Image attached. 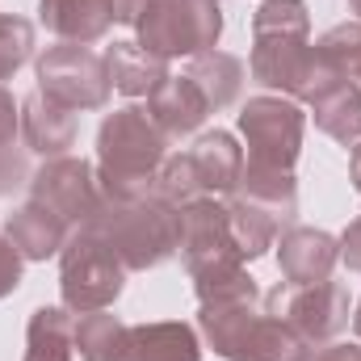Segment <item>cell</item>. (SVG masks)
<instances>
[{
  "label": "cell",
  "mask_w": 361,
  "mask_h": 361,
  "mask_svg": "<svg viewBox=\"0 0 361 361\" xmlns=\"http://www.w3.org/2000/svg\"><path fill=\"white\" fill-rule=\"evenodd\" d=\"M76 109L51 101L42 89H34L30 97H21V139L30 152L55 160V156H68V147L76 143Z\"/></svg>",
  "instance_id": "cell-13"
},
{
  "label": "cell",
  "mask_w": 361,
  "mask_h": 361,
  "mask_svg": "<svg viewBox=\"0 0 361 361\" xmlns=\"http://www.w3.org/2000/svg\"><path fill=\"white\" fill-rule=\"evenodd\" d=\"M269 315L286 319L311 349L332 345L349 328V290L341 281H311V286H277L265 298Z\"/></svg>",
  "instance_id": "cell-6"
},
{
  "label": "cell",
  "mask_w": 361,
  "mask_h": 361,
  "mask_svg": "<svg viewBox=\"0 0 361 361\" xmlns=\"http://www.w3.org/2000/svg\"><path fill=\"white\" fill-rule=\"evenodd\" d=\"M38 21L63 42H101L114 25L109 0H38Z\"/></svg>",
  "instance_id": "cell-16"
},
{
  "label": "cell",
  "mask_w": 361,
  "mask_h": 361,
  "mask_svg": "<svg viewBox=\"0 0 361 361\" xmlns=\"http://www.w3.org/2000/svg\"><path fill=\"white\" fill-rule=\"evenodd\" d=\"M21 265H25V257L13 248L8 235H0V298H8L21 286Z\"/></svg>",
  "instance_id": "cell-29"
},
{
  "label": "cell",
  "mask_w": 361,
  "mask_h": 361,
  "mask_svg": "<svg viewBox=\"0 0 361 361\" xmlns=\"http://www.w3.org/2000/svg\"><path fill=\"white\" fill-rule=\"evenodd\" d=\"M252 80L281 89L290 101L315 105L324 92L345 85L336 63L311 47V17L302 0H265L252 17Z\"/></svg>",
  "instance_id": "cell-1"
},
{
  "label": "cell",
  "mask_w": 361,
  "mask_h": 361,
  "mask_svg": "<svg viewBox=\"0 0 361 361\" xmlns=\"http://www.w3.org/2000/svg\"><path fill=\"white\" fill-rule=\"evenodd\" d=\"M341 261H345L349 269L361 273V214L349 223V231L341 235Z\"/></svg>",
  "instance_id": "cell-31"
},
{
  "label": "cell",
  "mask_w": 361,
  "mask_h": 361,
  "mask_svg": "<svg viewBox=\"0 0 361 361\" xmlns=\"http://www.w3.org/2000/svg\"><path fill=\"white\" fill-rule=\"evenodd\" d=\"M38 89L68 109H101L114 85L105 55H92L80 42H59L38 55Z\"/></svg>",
  "instance_id": "cell-8"
},
{
  "label": "cell",
  "mask_w": 361,
  "mask_h": 361,
  "mask_svg": "<svg viewBox=\"0 0 361 361\" xmlns=\"http://www.w3.org/2000/svg\"><path fill=\"white\" fill-rule=\"evenodd\" d=\"M76 319L68 307H38L25 324V357L21 361H72Z\"/></svg>",
  "instance_id": "cell-20"
},
{
  "label": "cell",
  "mask_w": 361,
  "mask_h": 361,
  "mask_svg": "<svg viewBox=\"0 0 361 361\" xmlns=\"http://www.w3.org/2000/svg\"><path fill=\"white\" fill-rule=\"evenodd\" d=\"M227 227H231V240H235V248H240V257L244 261H257V257H265L273 248V240H277V219H273L269 210H261L257 202H248V197H231L227 202Z\"/></svg>",
  "instance_id": "cell-24"
},
{
  "label": "cell",
  "mask_w": 361,
  "mask_h": 361,
  "mask_svg": "<svg viewBox=\"0 0 361 361\" xmlns=\"http://www.w3.org/2000/svg\"><path fill=\"white\" fill-rule=\"evenodd\" d=\"M126 286V265L109 248V240L97 227H76L59 252V290L63 307L85 315V311H105L118 302Z\"/></svg>",
  "instance_id": "cell-4"
},
{
  "label": "cell",
  "mask_w": 361,
  "mask_h": 361,
  "mask_svg": "<svg viewBox=\"0 0 361 361\" xmlns=\"http://www.w3.org/2000/svg\"><path fill=\"white\" fill-rule=\"evenodd\" d=\"M4 235L13 240V248H17L25 261H47V257L63 252V244H68L72 227H68L55 210H47L42 202H34V197H30L25 206H17V210L8 214Z\"/></svg>",
  "instance_id": "cell-15"
},
{
  "label": "cell",
  "mask_w": 361,
  "mask_h": 361,
  "mask_svg": "<svg viewBox=\"0 0 361 361\" xmlns=\"http://www.w3.org/2000/svg\"><path fill=\"white\" fill-rule=\"evenodd\" d=\"M349 8H353V13H357V21H361V0H349Z\"/></svg>",
  "instance_id": "cell-35"
},
{
  "label": "cell",
  "mask_w": 361,
  "mask_h": 361,
  "mask_svg": "<svg viewBox=\"0 0 361 361\" xmlns=\"http://www.w3.org/2000/svg\"><path fill=\"white\" fill-rule=\"evenodd\" d=\"M135 34L139 47L160 59H177V55L193 59L202 51H214L223 34V8L219 0H143L135 17Z\"/></svg>",
  "instance_id": "cell-5"
},
{
  "label": "cell",
  "mask_w": 361,
  "mask_h": 361,
  "mask_svg": "<svg viewBox=\"0 0 361 361\" xmlns=\"http://www.w3.org/2000/svg\"><path fill=\"white\" fill-rule=\"evenodd\" d=\"M185 156L189 180L197 189V197H219V193H235L240 173H244V152L235 147V139L227 130H210L202 135Z\"/></svg>",
  "instance_id": "cell-11"
},
{
  "label": "cell",
  "mask_w": 361,
  "mask_h": 361,
  "mask_svg": "<svg viewBox=\"0 0 361 361\" xmlns=\"http://www.w3.org/2000/svg\"><path fill=\"white\" fill-rule=\"evenodd\" d=\"M13 135H21V101H13V92L0 85V147H8Z\"/></svg>",
  "instance_id": "cell-30"
},
{
  "label": "cell",
  "mask_w": 361,
  "mask_h": 361,
  "mask_svg": "<svg viewBox=\"0 0 361 361\" xmlns=\"http://www.w3.org/2000/svg\"><path fill=\"white\" fill-rule=\"evenodd\" d=\"M92 227L109 240L118 261L135 273L164 265L180 244V210L173 202H164L160 193H147L135 202H109L105 197V210Z\"/></svg>",
  "instance_id": "cell-3"
},
{
  "label": "cell",
  "mask_w": 361,
  "mask_h": 361,
  "mask_svg": "<svg viewBox=\"0 0 361 361\" xmlns=\"http://www.w3.org/2000/svg\"><path fill=\"white\" fill-rule=\"evenodd\" d=\"M105 68H109V85L126 97H152L160 80H169V59L143 51L139 42H114L105 51Z\"/></svg>",
  "instance_id": "cell-19"
},
{
  "label": "cell",
  "mask_w": 361,
  "mask_h": 361,
  "mask_svg": "<svg viewBox=\"0 0 361 361\" xmlns=\"http://www.w3.org/2000/svg\"><path fill=\"white\" fill-rule=\"evenodd\" d=\"M311 361H361V345H336L332 341V345H324Z\"/></svg>",
  "instance_id": "cell-32"
},
{
  "label": "cell",
  "mask_w": 361,
  "mask_h": 361,
  "mask_svg": "<svg viewBox=\"0 0 361 361\" xmlns=\"http://www.w3.org/2000/svg\"><path fill=\"white\" fill-rule=\"evenodd\" d=\"M126 324L118 315L105 311H85L76 319V332H72V345L80 361H126Z\"/></svg>",
  "instance_id": "cell-23"
},
{
  "label": "cell",
  "mask_w": 361,
  "mask_h": 361,
  "mask_svg": "<svg viewBox=\"0 0 361 361\" xmlns=\"http://www.w3.org/2000/svg\"><path fill=\"white\" fill-rule=\"evenodd\" d=\"M30 164H25V152L21 147H0V197L4 193H13V189H21V185H30Z\"/></svg>",
  "instance_id": "cell-28"
},
{
  "label": "cell",
  "mask_w": 361,
  "mask_h": 361,
  "mask_svg": "<svg viewBox=\"0 0 361 361\" xmlns=\"http://www.w3.org/2000/svg\"><path fill=\"white\" fill-rule=\"evenodd\" d=\"M235 193H240V197H248V202H257L261 210H269L277 223L294 219V210H298L294 169H257V164H244Z\"/></svg>",
  "instance_id": "cell-22"
},
{
  "label": "cell",
  "mask_w": 361,
  "mask_h": 361,
  "mask_svg": "<svg viewBox=\"0 0 361 361\" xmlns=\"http://www.w3.org/2000/svg\"><path fill=\"white\" fill-rule=\"evenodd\" d=\"M180 210V261L189 277H202V273L214 269H231V265H244L235 240H231V227H227V206H219L214 197H193L177 206Z\"/></svg>",
  "instance_id": "cell-10"
},
{
  "label": "cell",
  "mask_w": 361,
  "mask_h": 361,
  "mask_svg": "<svg viewBox=\"0 0 361 361\" xmlns=\"http://www.w3.org/2000/svg\"><path fill=\"white\" fill-rule=\"evenodd\" d=\"M341 261V240H332L319 227H290L281 235L277 248V265L286 286H311V281H328Z\"/></svg>",
  "instance_id": "cell-12"
},
{
  "label": "cell",
  "mask_w": 361,
  "mask_h": 361,
  "mask_svg": "<svg viewBox=\"0 0 361 361\" xmlns=\"http://www.w3.org/2000/svg\"><path fill=\"white\" fill-rule=\"evenodd\" d=\"M34 55V25L25 17L0 13V80H8Z\"/></svg>",
  "instance_id": "cell-27"
},
{
  "label": "cell",
  "mask_w": 361,
  "mask_h": 361,
  "mask_svg": "<svg viewBox=\"0 0 361 361\" xmlns=\"http://www.w3.org/2000/svg\"><path fill=\"white\" fill-rule=\"evenodd\" d=\"M353 328H357V336H361V302H357V311H353Z\"/></svg>",
  "instance_id": "cell-34"
},
{
  "label": "cell",
  "mask_w": 361,
  "mask_h": 361,
  "mask_svg": "<svg viewBox=\"0 0 361 361\" xmlns=\"http://www.w3.org/2000/svg\"><path fill=\"white\" fill-rule=\"evenodd\" d=\"M332 63H336V72L349 80V85H357L361 80V21H345V25H332L319 42H315Z\"/></svg>",
  "instance_id": "cell-26"
},
{
  "label": "cell",
  "mask_w": 361,
  "mask_h": 361,
  "mask_svg": "<svg viewBox=\"0 0 361 361\" xmlns=\"http://www.w3.org/2000/svg\"><path fill=\"white\" fill-rule=\"evenodd\" d=\"M206 114H210V105H206V97L197 92V85L189 76H169V80H160L152 89V97H147V118L156 122V130L164 139L193 135L206 122Z\"/></svg>",
  "instance_id": "cell-14"
},
{
  "label": "cell",
  "mask_w": 361,
  "mask_h": 361,
  "mask_svg": "<svg viewBox=\"0 0 361 361\" xmlns=\"http://www.w3.org/2000/svg\"><path fill=\"white\" fill-rule=\"evenodd\" d=\"M349 177H353V189H357V197H361V139L349 147Z\"/></svg>",
  "instance_id": "cell-33"
},
{
  "label": "cell",
  "mask_w": 361,
  "mask_h": 361,
  "mask_svg": "<svg viewBox=\"0 0 361 361\" xmlns=\"http://www.w3.org/2000/svg\"><path fill=\"white\" fill-rule=\"evenodd\" d=\"M169 139L156 130L147 109H114L97 130V180L109 202H135L156 193V177L169 160Z\"/></svg>",
  "instance_id": "cell-2"
},
{
  "label": "cell",
  "mask_w": 361,
  "mask_h": 361,
  "mask_svg": "<svg viewBox=\"0 0 361 361\" xmlns=\"http://www.w3.org/2000/svg\"><path fill=\"white\" fill-rule=\"evenodd\" d=\"M302 109L290 97H248L240 109V135L248 143V164L257 169H294L302 152Z\"/></svg>",
  "instance_id": "cell-7"
},
{
  "label": "cell",
  "mask_w": 361,
  "mask_h": 361,
  "mask_svg": "<svg viewBox=\"0 0 361 361\" xmlns=\"http://www.w3.org/2000/svg\"><path fill=\"white\" fill-rule=\"evenodd\" d=\"M126 361H202V341L185 319L135 324L126 332Z\"/></svg>",
  "instance_id": "cell-17"
},
{
  "label": "cell",
  "mask_w": 361,
  "mask_h": 361,
  "mask_svg": "<svg viewBox=\"0 0 361 361\" xmlns=\"http://www.w3.org/2000/svg\"><path fill=\"white\" fill-rule=\"evenodd\" d=\"M30 197L42 202L47 210H55L72 231L76 227H92L101 219V210H105V193H101L97 169L89 160H76V156L47 160L30 177Z\"/></svg>",
  "instance_id": "cell-9"
},
{
  "label": "cell",
  "mask_w": 361,
  "mask_h": 361,
  "mask_svg": "<svg viewBox=\"0 0 361 361\" xmlns=\"http://www.w3.org/2000/svg\"><path fill=\"white\" fill-rule=\"evenodd\" d=\"M315 126L324 135H332L336 143L353 147L361 139V89L357 85H336L332 92H324L315 101Z\"/></svg>",
  "instance_id": "cell-25"
},
{
  "label": "cell",
  "mask_w": 361,
  "mask_h": 361,
  "mask_svg": "<svg viewBox=\"0 0 361 361\" xmlns=\"http://www.w3.org/2000/svg\"><path fill=\"white\" fill-rule=\"evenodd\" d=\"M185 76L197 85V92L206 97L210 109H227L240 97V89H244V63L235 55H227V51H202V55H193Z\"/></svg>",
  "instance_id": "cell-21"
},
{
  "label": "cell",
  "mask_w": 361,
  "mask_h": 361,
  "mask_svg": "<svg viewBox=\"0 0 361 361\" xmlns=\"http://www.w3.org/2000/svg\"><path fill=\"white\" fill-rule=\"evenodd\" d=\"M311 345L277 315H257L227 361H311Z\"/></svg>",
  "instance_id": "cell-18"
},
{
  "label": "cell",
  "mask_w": 361,
  "mask_h": 361,
  "mask_svg": "<svg viewBox=\"0 0 361 361\" xmlns=\"http://www.w3.org/2000/svg\"><path fill=\"white\" fill-rule=\"evenodd\" d=\"M109 4H114V0H109Z\"/></svg>",
  "instance_id": "cell-36"
}]
</instances>
